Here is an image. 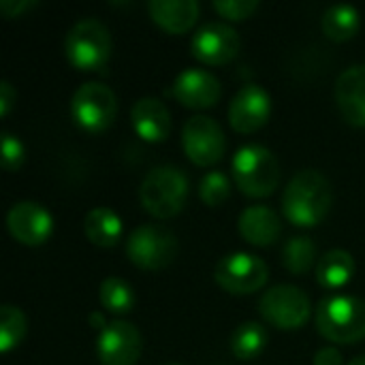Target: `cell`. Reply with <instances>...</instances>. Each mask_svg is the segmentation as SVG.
Instances as JSON below:
<instances>
[{
    "label": "cell",
    "mask_w": 365,
    "mask_h": 365,
    "mask_svg": "<svg viewBox=\"0 0 365 365\" xmlns=\"http://www.w3.org/2000/svg\"><path fill=\"white\" fill-rule=\"evenodd\" d=\"M6 227L17 242L38 246L51 235L53 218L45 205L36 201H19L6 214Z\"/></svg>",
    "instance_id": "5bb4252c"
},
{
    "label": "cell",
    "mask_w": 365,
    "mask_h": 365,
    "mask_svg": "<svg viewBox=\"0 0 365 365\" xmlns=\"http://www.w3.org/2000/svg\"><path fill=\"white\" fill-rule=\"evenodd\" d=\"M13 101H15V88L11 86L9 79H2V81H0V113H2V115L9 113Z\"/></svg>",
    "instance_id": "1f68e13d"
},
{
    "label": "cell",
    "mask_w": 365,
    "mask_h": 365,
    "mask_svg": "<svg viewBox=\"0 0 365 365\" xmlns=\"http://www.w3.org/2000/svg\"><path fill=\"white\" fill-rule=\"evenodd\" d=\"M130 122L139 137L145 141H163L171 133V113L163 101L143 96L130 107Z\"/></svg>",
    "instance_id": "e0dca14e"
},
{
    "label": "cell",
    "mask_w": 365,
    "mask_h": 365,
    "mask_svg": "<svg viewBox=\"0 0 365 365\" xmlns=\"http://www.w3.org/2000/svg\"><path fill=\"white\" fill-rule=\"evenodd\" d=\"M355 274V259L349 250L334 248L327 250L317 263V280L321 287L334 291L344 287Z\"/></svg>",
    "instance_id": "44dd1931"
},
{
    "label": "cell",
    "mask_w": 365,
    "mask_h": 365,
    "mask_svg": "<svg viewBox=\"0 0 365 365\" xmlns=\"http://www.w3.org/2000/svg\"><path fill=\"white\" fill-rule=\"evenodd\" d=\"M314 365H342V353L334 346H323L314 355Z\"/></svg>",
    "instance_id": "4dcf8cb0"
},
{
    "label": "cell",
    "mask_w": 365,
    "mask_h": 365,
    "mask_svg": "<svg viewBox=\"0 0 365 365\" xmlns=\"http://www.w3.org/2000/svg\"><path fill=\"white\" fill-rule=\"evenodd\" d=\"M214 278L225 291L233 295H248L265 287L267 265L259 257L240 250L222 257L216 263Z\"/></svg>",
    "instance_id": "30bf717a"
},
{
    "label": "cell",
    "mask_w": 365,
    "mask_h": 365,
    "mask_svg": "<svg viewBox=\"0 0 365 365\" xmlns=\"http://www.w3.org/2000/svg\"><path fill=\"white\" fill-rule=\"evenodd\" d=\"M90 325L94 327V329H98V331H103L105 329V317H103V312L101 310H94L92 314H90Z\"/></svg>",
    "instance_id": "d6a6232c"
},
{
    "label": "cell",
    "mask_w": 365,
    "mask_h": 365,
    "mask_svg": "<svg viewBox=\"0 0 365 365\" xmlns=\"http://www.w3.org/2000/svg\"><path fill=\"white\" fill-rule=\"evenodd\" d=\"M242 41L233 26L225 21H205L190 38L192 56L205 64H225L240 53Z\"/></svg>",
    "instance_id": "8fae6325"
},
{
    "label": "cell",
    "mask_w": 365,
    "mask_h": 365,
    "mask_svg": "<svg viewBox=\"0 0 365 365\" xmlns=\"http://www.w3.org/2000/svg\"><path fill=\"white\" fill-rule=\"evenodd\" d=\"M229 192H231V180H229L227 173H222V171H218V169L205 173V175L201 178V182H199V197H201V199L205 201V205H210V207H216V205H220L222 201H227Z\"/></svg>",
    "instance_id": "4316f807"
},
{
    "label": "cell",
    "mask_w": 365,
    "mask_h": 365,
    "mask_svg": "<svg viewBox=\"0 0 365 365\" xmlns=\"http://www.w3.org/2000/svg\"><path fill=\"white\" fill-rule=\"evenodd\" d=\"M118 113V98L103 81L81 83L71 98V115L88 133L105 130Z\"/></svg>",
    "instance_id": "52a82bcc"
},
{
    "label": "cell",
    "mask_w": 365,
    "mask_h": 365,
    "mask_svg": "<svg viewBox=\"0 0 365 365\" xmlns=\"http://www.w3.org/2000/svg\"><path fill=\"white\" fill-rule=\"evenodd\" d=\"M314 259H317V246L310 237L295 235V237L287 240V244L282 248V261L291 274H295V276L306 274L314 265Z\"/></svg>",
    "instance_id": "d4e9b609"
},
{
    "label": "cell",
    "mask_w": 365,
    "mask_h": 365,
    "mask_svg": "<svg viewBox=\"0 0 365 365\" xmlns=\"http://www.w3.org/2000/svg\"><path fill=\"white\" fill-rule=\"evenodd\" d=\"M214 9L229 19H246L259 9V0H214Z\"/></svg>",
    "instance_id": "83f0119b"
},
{
    "label": "cell",
    "mask_w": 365,
    "mask_h": 365,
    "mask_svg": "<svg viewBox=\"0 0 365 365\" xmlns=\"http://www.w3.org/2000/svg\"><path fill=\"white\" fill-rule=\"evenodd\" d=\"M233 178L242 192L267 197L280 182V163L276 154L261 143H246L233 156Z\"/></svg>",
    "instance_id": "277c9868"
},
{
    "label": "cell",
    "mask_w": 365,
    "mask_h": 365,
    "mask_svg": "<svg viewBox=\"0 0 365 365\" xmlns=\"http://www.w3.org/2000/svg\"><path fill=\"white\" fill-rule=\"evenodd\" d=\"M171 92L182 105L190 109H205L218 103L222 94V86L214 73L190 66L178 73V77L173 79Z\"/></svg>",
    "instance_id": "9a60e30c"
},
{
    "label": "cell",
    "mask_w": 365,
    "mask_h": 365,
    "mask_svg": "<svg viewBox=\"0 0 365 365\" xmlns=\"http://www.w3.org/2000/svg\"><path fill=\"white\" fill-rule=\"evenodd\" d=\"M237 229L246 242L255 246H269L280 237L282 220L269 205H248L237 218Z\"/></svg>",
    "instance_id": "ac0fdd59"
},
{
    "label": "cell",
    "mask_w": 365,
    "mask_h": 365,
    "mask_svg": "<svg viewBox=\"0 0 365 365\" xmlns=\"http://www.w3.org/2000/svg\"><path fill=\"white\" fill-rule=\"evenodd\" d=\"M182 145L186 156L195 165H214L222 158L227 141L225 130L212 115L197 113L184 122L182 128Z\"/></svg>",
    "instance_id": "9c48e42d"
},
{
    "label": "cell",
    "mask_w": 365,
    "mask_h": 365,
    "mask_svg": "<svg viewBox=\"0 0 365 365\" xmlns=\"http://www.w3.org/2000/svg\"><path fill=\"white\" fill-rule=\"evenodd\" d=\"M272 113L269 92L259 83H246L240 88L229 105V120L237 133H255L261 128Z\"/></svg>",
    "instance_id": "4fadbf2b"
},
{
    "label": "cell",
    "mask_w": 365,
    "mask_h": 365,
    "mask_svg": "<svg viewBox=\"0 0 365 365\" xmlns=\"http://www.w3.org/2000/svg\"><path fill=\"white\" fill-rule=\"evenodd\" d=\"M98 299L103 308H107L113 314H126L135 308V293L130 284L118 276H109L101 282Z\"/></svg>",
    "instance_id": "cb8c5ba5"
},
{
    "label": "cell",
    "mask_w": 365,
    "mask_h": 365,
    "mask_svg": "<svg viewBox=\"0 0 365 365\" xmlns=\"http://www.w3.org/2000/svg\"><path fill=\"white\" fill-rule=\"evenodd\" d=\"M96 353L103 365H133L141 355V334L133 323L115 319L98 331Z\"/></svg>",
    "instance_id": "7c38bea8"
},
{
    "label": "cell",
    "mask_w": 365,
    "mask_h": 365,
    "mask_svg": "<svg viewBox=\"0 0 365 365\" xmlns=\"http://www.w3.org/2000/svg\"><path fill=\"white\" fill-rule=\"evenodd\" d=\"M319 331L338 344H353L365 338V299L355 295H329L317 308Z\"/></svg>",
    "instance_id": "3957f363"
},
{
    "label": "cell",
    "mask_w": 365,
    "mask_h": 365,
    "mask_svg": "<svg viewBox=\"0 0 365 365\" xmlns=\"http://www.w3.org/2000/svg\"><path fill=\"white\" fill-rule=\"evenodd\" d=\"M190 180L188 175L171 163H163L152 167L141 186H139V201L145 212L156 218H171L175 216L188 199Z\"/></svg>",
    "instance_id": "7a4b0ae2"
},
{
    "label": "cell",
    "mask_w": 365,
    "mask_h": 365,
    "mask_svg": "<svg viewBox=\"0 0 365 365\" xmlns=\"http://www.w3.org/2000/svg\"><path fill=\"white\" fill-rule=\"evenodd\" d=\"M267 344V329L257 321L242 323L231 336V351L237 359H255Z\"/></svg>",
    "instance_id": "603a6c76"
},
{
    "label": "cell",
    "mask_w": 365,
    "mask_h": 365,
    "mask_svg": "<svg viewBox=\"0 0 365 365\" xmlns=\"http://www.w3.org/2000/svg\"><path fill=\"white\" fill-rule=\"evenodd\" d=\"M64 53L75 68L98 71L111 53V36L107 26L96 17H83L66 32Z\"/></svg>",
    "instance_id": "5b68a950"
},
{
    "label": "cell",
    "mask_w": 365,
    "mask_h": 365,
    "mask_svg": "<svg viewBox=\"0 0 365 365\" xmlns=\"http://www.w3.org/2000/svg\"><path fill=\"white\" fill-rule=\"evenodd\" d=\"M36 6V0H0V11L6 17H19L24 11Z\"/></svg>",
    "instance_id": "f546056e"
},
{
    "label": "cell",
    "mask_w": 365,
    "mask_h": 365,
    "mask_svg": "<svg viewBox=\"0 0 365 365\" xmlns=\"http://www.w3.org/2000/svg\"><path fill=\"white\" fill-rule=\"evenodd\" d=\"M26 336V317L17 306L4 304L0 308V351L15 349Z\"/></svg>",
    "instance_id": "484cf974"
},
{
    "label": "cell",
    "mask_w": 365,
    "mask_h": 365,
    "mask_svg": "<svg viewBox=\"0 0 365 365\" xmlns=\"http://www.w3.org/2000/svg\"><path fill=\"white\" fill-rule=\"evenodd\" d=\"M331 201L334 192L329 180L317 169H302L284 188L282 210L293 225L314 227L329 214Z\"/></svg>",
    "instance_id": "6da1fadb"
},
{
    "label": "cell",
    "mask_w": 365,
    "mask_h": 365,
    "mask_svg": "<svg viewBox=\"0 0 365 365\" xmlns=\"http://www.w3.org/2000/svg\"><path fill=\"white\" fill-rule=\"evenodd\" d=\"M261 317L278 329H299L310 317V297L295 284H276L261 295Z\"/></svg>",
    "instance_id": "ba28073f"
},
{
    "label": "cell",
    "mask_w": 365,
    "mask_h": 365,
    "mask_svg": "<svg viewBox=\"0 0 365 365\" xmlns=\"http://www.w3.org/2000/svg\"><path fill=\"white\" fill-rule=\"evenodd\" d=\"M83 233L96 246H115L122 235V218L111 207H94L83 218Z\"/></svg>",
    "instance_id": "ffe728a7"
},
{
    "label": "cell",
    "mask_w": 365,
    "mask_h": 365,
    "mask_svg": "<svg viewBox=\"0 0 365 365\" xmlns=\"http://www.w3.org/2000/svg\"><path fill=\"white\" fill-rule=\"evenodd\" d=\"M346 365H365V355H359V357H355V359H351Z\"/></svg>",
    "instance_id": "836d02e7"
},
{
    "label": "cell",
    "mask_w": 365,
    "mask_h": 365,
    "mask_svg": "<svg viewBox=\"0 0 365 365\" xmlns=\"http://www.w3.org/2000/svg\"><path fill=\"white\" fill-rule=\"evenodd\" d=\"M336 103L351 124L365 126V62L353 64L338 75Z\"/></svg>",
    "instance_id": "2e32d148"
},
{
    "label": "cell",
    "mask_w": 365,
    "mask_h": 365,
    "mask_svg": "<svg viewBox=\"0 0 365 365\" xmlns=\"http://www.w3.org/2000/svg\"><path fill=\"white\" fill-rule=\"evenodd\" d=\"M150 17L167 32H186L199 17L197 0H150Z\"/></svg>",
    "instance_id": "d6986e66"
},
{
    "label": "cell",
    "mask_w": 365,
    "mask_h": 365,
    "mask_svg": "<svg viewBox=\"0 0 365 365\" xmlns=\"http://www.w3.org/2000/svg\"><path fill=\"white\" fill-rule=\"evenodd\" d=\"M24 156L26 154H24L21 141L13 133L2 130V167L6 171H15L24 163Z\"/></svg>",
    "instance_id": "f1b7e54d"
},
{
    "label": "cell",
    "mask_w": 365,
    "mask_h": 365,
    "mask_svg": "<svg viewBox=\"0 0 365 365\" xmlns=\"http://www.w3.org/2000/svg\"><path fill=\"white\" fill-rule=\"evenodd\" d=\"M361 26V13L357 6L349 4V2H338L331 4L323 17H321V28L323 32L334 38V41H346L353 38L357 34Z\"/></svg>",
    "instance_id": "7402d4cb"
},
{
    "label": "cell",
    "mask_w": 365,
    "mask_h": 365,
    "mask_svg": "<svg viewBox=\"0 0 365 365\" xmlns=\"http://www.w3.org/2000/svg\"><path fill=\"white\" fill-rule=\"evenodd\" d=\"M126 255L141 269H165L178 255V240L171 229L145 222L128 235Z\"/></svg>",
    "instance_id": "8992f818"
}]
</instances>
